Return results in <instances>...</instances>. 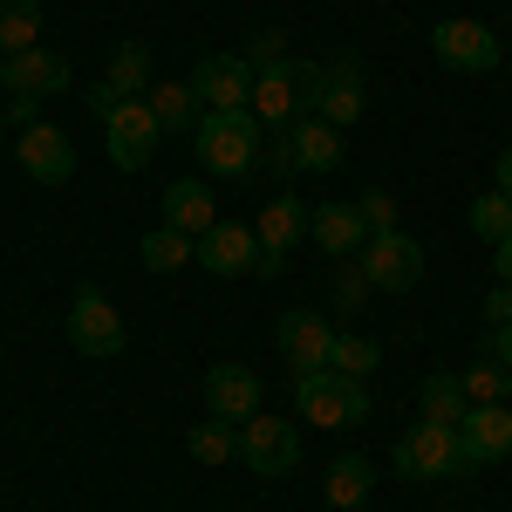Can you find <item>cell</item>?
I'll list each match as a JSON object with an SVG mask.
<instances>
[{
  "instance_id": "obj_1",
  "label": "cell",
  "mask_w": 512,
  "mask_h": 512,
  "mask_svg": "<svg viewBox=\"0 0 512 512\" xmlns=\"http://www.w3.org/2000/svg\"><path fill=\"white\" fill-rule=\"evenodd\" d=\"M192 144H198V164L212 178H246L260 164V117L253 110H205Z\"/></svg>"
},
{
  "instance_id": "obj_2",
  "label": "cell",
  "mask_w": 512,
  "mask_h": 512,
  "mask_svg": "<svg viewBox=\"0 0 512 512\" xmlns=\"http://www.w3.org/2000/svg\"><path fill=\"white\" fill-rule=\"evenodd\" d=\"M294 410H301V424H315V431L369 424V390L349 383V376H335V369H308V376H294Z\"/></svg>"
},
{
  "instance_id": "obj_3",
  "label": "cell",
  "mask_w": 512,
  "mask_h": 512,
  "mask_svg": "<svg viewBox=\"0 0 512 512\" xmlns=\"http://www.w3.org/2000/svg\"><path fill=\"white\" fill-rule=\"evenodd\" d=\"M69 349L76 355H96V362H110V355L130 349V328H123V315L110 308V294L103 287H76V301H69Z\"/></svg>"
},
{
  "instance_id": "obj_4",
  "label": "cell",
  "mask_w": 512,
  "mask_h": 512,
  "mask_svg": "<svg viewBox=\"0 0 512 512\" xmlns=\"http://www.w3.org/2000/svg\"><path fill=\"white\" fill-rule=\"evenodd\" d=\"M103 144H110V164L137 178L144 164L158 158V144H164V123L151 117V103H144V96H130V103H117V110L103 117Z\"/></svg>"
},
{
  "instance_id": "obj_5",
  "label": "cell",
  "mask_w": 512,
  "mask_h": 512,
  "mask_svg": "<svg viewBox=\"0 0 512 512\" xmlns=\"http://www.w3.org/2000/svg\"><path fill=\"white\" fill-rule=\"evenodd\" d=\"M431 55L451 76H492L499 55H506V41L492 35L485 21H465V14H458V21H437L431 28Z\"/></svg>"
},
{
  "instance_id": "obj_6",
  "label": "cell",
  "mask_w": 512,
  "mask_h": 512,
  "mask_svg": "<svg viewBox=\"0 0 512 512\" xmlns=\"http://www.w3.org/2000/svg\"><path fill=\"white\" fill-rule=\"evenodd\" d=\"M308 212H315V205H301L294 192H280V198L260 205V219H253V233H260V267H253V274H267V280L287 274L294 246L308 239Z\"/></svg>"
},
{
  "instance_id": "obj_7",
  "label": "cell",
  "mask_w": 512,
  "mask_h": 512,
  "mask_svg": "<svg viewBox=\"0 0 512 512\" xmlns=\"http://www.w3.org/2000/svg\"><path fill=\"white\" fill-rule=\"evenodd\" d=\"M239 465L253 478H287L301 465V431L294 417H246L239 424Z\"/></svg>"
},
{
  "instance_id": "obj_8",
  "label": "cell",
  "mask_w": 512,
  "mask_h": 512,
  "mask_svg": "<svg viewBox=\"0 0 512 512\" xmlns=\"http://www.w3.org/2000/svg\"><path fill=\"white\" fill-rule=\"evenodd\" d=\"M458 465H465L458 424H410V431L396 437V472L417 478V485H437V478H451Z\"/></svg>"
},
{
  "instance_id": "obj_9",
  "label": "cell",
  "mask_w": 512,
  "mask_h": 512,
  "mask_svg": "<svg viewBox=\"0 0 512 512\" xmlns=\"http://www.w3.org/2000/svg\"><path fill=\"white\" fill-rule=\"evenodd\" d=\"M355 267L376 280V294H410L424 280V246L403 233V226L396 233H369V246L355 253Z\"/></svg>"
},
{
  "instance_id": "obj_10",
  "label": "cell",
  "mask_w": 512,
  "mask_h": 512,
  "mask_svg": "<svg viewBox=\"0 0 512 512\" xmlns=\"http://www.w3.org/2000/svg\"><path fill=\"white\" fill-rule=\"evenodd\" d=\"M362 110H369V96H362V69L355 62H321V69H308V117L349 130V123H362Z\"/></svg>"
},
{
  "instance_id": "obj_11",
  "label": "cell",
  "mask_w": 512,
  "mask_h": 512,
  "mask_svg": "<svg viewBox=\"0 0 512 512\" xmlns=\"http://www.w3.org/2000/svg\"><path fill=\"white\" fill-rule=\"evenodd\" d=\"M342 164V130L321 117H294L287 130H280V151H274V171H315V178H328Z\"/></svg>"
},
{
  "instance_id": "obj_12",
  "label": "cell",
  "mask_w": 512,
  "mask_h": 512,
  "mask_svg": "<svg viewBox=\"0 0 512 512\" xmlns=\"http://www.w3.org/2000/svg\"><path fill=\"white\" fill-rule=\"evenodd\" d=\"M458 451L472 472H492L512 458V403H472L458 417Z\"/></svg>"
},
{
  "instance_id": "obj_13",
  "label": "cell",
  "mask_w": 512,
  "mask_h": 512,
  "mask_svg": "<svg viewBox=\"0 0 512 512\" xmlns=\"http://www.w3.org/2000/svg\"><path fill=\"white\" fill-rule=\"evenodd\" d=\"M260 123H274L287 130L294 117H308V69L301 62H267L260 76H253V103H246Z\"/></svg>"
},
{
  "instance_id": "obj_14",
  "label": "cell",
  "mask_w": 512,
  "mask_h": 512,
  "mask_svg": "<svg viewBox=\"0 0 512 512\" xmlns=\"http://www.w3.org/2000/svg\"><path fill=\"white\" fill-rule=\"evenodd\" d=\"M253 76H260V69H253L246 55H205L192 69V89H198L205 110H246V103H253Z\"/></svg>"
},
{
  "instance_id": "obj_15",
  "label": "cell",
  "mask_w": 512,
  "mask_h": 512,
  "mask_svg": "<svg viewBox=\"0 0 512 512\" xmlns=\"http://www.w3.org/2000/svg\"><path fill=\"white\" fill-rule=\"evenodd\" d=\"M14 158H21V171H28L35 185H69V178H76V144H69V130H55V123H28Z\"/></svg>"
},
{
  "instance_id": "obj_16",
  "label": "cell",
  "mask_w": 512,
  "mask_h": 512,
  "mask_svg": "<svg viewBox=\"0 0 512 512\" xmlns=\"http://www.w3.org/2000/svg\"><path fill=\"white\" fill-rule=\"evenodd\" d=\"M198 267H205V274H219V280L253 274V267H260V233H253V226H239V219H219L212 233L198 239Z\"/></svg>"
},
{
  "instance_id": "obj_17",
  "label": "cell",
  "mask_w": 512,
  "mask_h": 512,
  "mask_svg": "<svg viewBox=\"0 0 512 512\" xmlns=\"http://www.w3.org/2000/svg\"><path fill=\"white\" fill-rule=\"evenodd\" d=\"M308 239H315L328 260H355L362 246H369V226H362V205L349 198H321L315 212H308Z\"/></svg>"
},
{
  "instance_id": "obj_18",
  "label": "cell",
  "mask_w": 512,
  "mask_h": 512,
  "mask_svg": "<svg viewBox=\"0 0 512 512\" xmlns=\"http://www.w3.org/2000/svg\"><path fill=\"white\" fill-rule=\"evenodd\" d=\"M274 342H280V355H287V369H294V376H308V369H328L335 328H328V315H308V308H294V315H280Z\"/></svg>"
},
{
  "instance_id": "obj_19",
  "label": "cell",
  "mask_w": 512,
  "mask_h": 512,
  "mask_svg": "<svg viewBox=\"0 0 512 512\" xmlns=\"http://www.w3.org/2000/svg\"><path fill=\"white\" fill-rule=\"evenodd\" d=\"M205 417H219V424L260 417V376L239 369V362H219V369L205 376Z\"/></svg>"
},
{
  "instance_id": "obj_20",
  "label": "cell",
  "mask_w": 512,
  "mask_h": 512,
  "mask_svg": "<svg viewBox=\"0 0 512 512\" xmlns=\"http://www.w3.org/2000/svg\"><path fill=\"white\" fill-rule=\"evenodd\" d=\"M76 89V69L55 55V48H21L7 55V96H62Z\"/></svg>"
},
{
  "instance_id": "obj_21",
  "label": "cell",
  "mask_w": 512,
  "mask_h": 512,
  "mask_svg": "<svg viewBox=\"0 0 512 512\" xmlns=\"http://www.w3.org/2000/svg\"><path fill=\"white\" fill-rule=\"evenodd\" d=\"M164 226H178V233L205 239L219 226V205H212V185L205 178H178L171 192H164Z\"/></svg>"
},
{
  "instance_id": "obj_22",
  "label": "cell",
  "mask_w": 512,
  "mask_h": 512,
  "mask_svg": "<svg viewBox=\"0 0 512 512\" xmlns=\"http://www.w3.org/2000/svg\"><path fill=\"white\" fill-rule=\"evenodd\" d=\"M321 492H328V506H335V512L369 506V492H376V465H369L362 451H349V458L328 465V485H321Z\"/></svg>"
},
{
  "instance_id": "obj_23",
  "label": "cell",
  "mask_w": 512,
  "mask_h": 512,
  "mask_svg": "<svg viewBox=\"0 0 512 512\" xmlns=\"http://www.w3.org/2000/svg\"><path fill=\"white\" fill-rule=\"evenodd\" d=\"M103 82L117 89L123 103H130V96H151V41H117V48H110Z\"/></svg>"
},
{
  "instance_id": "obj_24",
  "label": "cell",
  "mask_w": 512,
  "mask_h": 512,
  "mask_svg": "<svg viewBox=\"0 0 512 512\" xmlns=\"http://www.w3.org/2000/svg\"><path fill=\"white\" fill-rule=\"evenodd\" d=\"M144 103H151V117L164 123V137H171V130H198V117H205V103H198L192 82H151Z\"/></svg>"
},
{
  "instance_id": "obj_25",
  "label": "cell",
  "mask_w": 512,
  "mask_h": 512,
  "mask_svg": "<svg viewBox=\"0 0 512 512\" xmlns=\"http://www.w3.org/2000/svg\"><path fill=\"white\" fill-rule=\"evenodd\" d=\"M417 410H424V424H458V417L472 410V396H465V383H458V369H437V376H424Z\"/></svg>"
},
{
  "instance_id": "obj_26",
  "label": "cell",
  "mask_w": 512,
  "mask_h": 512,
  "mask_svg": "<svg viewBox=\"0 0 512 512\" xmlns=\"http://www.w3.org/2000/svg\"><path fill=\"white\" fill-rule=\"evenodd\" d=\"M137 260H144L151 274H178V267H192V260H198V239L178 233V226H158V233L137 239Z\"/></svg>"
},
{
  "instance_id": "obj_27",
  "label": "cell",
  "mask_w": 512,
  "mask_h": 512,
  "mask_svg": "<svg viewBox=\"0 0 512 512\" xmlns=\"http://www.w3.org/2000/svg\"><path fill=\"white\" fill-rule=\"evenodd\" d=\"M376 362H383V349H376L369 335H355V328H335V349H328V369H335V376H349V383H369V376H376Z\"/></svg>"
},
{
  "instance_id": "obj_28",
  "label": "cell",
  "mask_w": 512,
  "mask_h": 512,
  "mask_svg": "<svg viewBox=\"0 0 512 512\" xmlns=\"http://www.w3.org/2000/svg\"><path fill=\"white\" fill-rule=\"evenodd\" d=\"M41 48V0H0V55Z\"/></svg>"
},
{
  "instance_id": "obj_29",
  "label": "cell",
  "mask_w": 512,
  "mask_h": 512,
  "mask_svg": "<svg viewBox=\"0 0 512 512\" xmlns=\"http://www.w3.org/2000/svg\"><path fill=\"white\" fill-rule=\"evenodd\" d=\"M185 451H192L198 465H233L239 458V424H219V417H205L185 431Z\"/></svg>"
},
{
  "instance_id": "obj_30",
  "label": "cell",
  "mask_w": 512,
  "mask_h": 512,
  "mask_svg": "<svg viewBox=\"0 0 512 512\" xmlns=\"http://www.w3.org/2000/svg\"><path fill=\"white\" fill-rule=\"evenodd\" d=\"M458 383H465V396H472V403H512V369H499L492 355H478Z\"/></svg>"
},
{
  "instance_id": "obj_31",
  "label": "cell",
  "mask_w": 512,
  "mask_h": 512,
  "mask_svg": "<svg viewBox=\"0 0 512 512\" xmlns=\"http://www.w3.org/2000/svg\"><path fill=\"white\" fill-rule=\"evenodd\" d=\"M472 233H478V239H492V246H499V239H512V198L499 192V185L472 198Z\"/></svg>"
},
{
  "instance_id": "obj_32",
  "label": "cell",
  "mask_w": 512,
  "mask_h": 512,
  "mask_svg": "<svg viewBox=\"0 0 512 512\" xmlns=\"http://www.w3.org/2000/svg\"><path fill=\"white\" fill-rule=\"evenodd\" d=\"M369 294H376V280H369V274H362V267L349 260V267L335 274V308H349V315H355V308H362Z\"/></svg>"
},
{
  "instance_id": "obj_33",
  "label": "cell",
  "mask_w": 512,
  "mask_h": 512,
  "mask_svg": "<svg viewBox=\"0 0 512 512\" xmlns=\"http://www.w3.org/2000/svg\"><path fill=\"white\" fill-rule=\"evenodd\" d=\"M239 55H246L253 69H267V62H287V28H260V35L239 48Z\"/></svg>"
},
{
  "instance_id": "obj_34",
  "label": "cell",
  "mask_w": 512,
  "mask_h": 512,
  "mask_svg": "<svg viewBox=\"0 0 512 512\" xmlns=\"http://www.w3.org/2000/svg\"><path fill=\"white\" fill-rule=\"evenodd\" d=\"M355 205H362V226L369 233H396V198L390 192H362Z\"/></svg>"
},
{
  "instance_id": "obj_35",
  "label": "cell",
  "mask_w": 512,
  "mask_h": 512,
  "mask_svg": "<svg viewBox=\"0 0 512 512\" xmlns=\"http://www.w3.org/2000/svg\"><path fill=\"white\" fill-rule=\"evenodd\" d=\"M7 123H14V130L41 123V96H7Z\"/></svg>"
},
{
  "instance_id": "obj_36",
  "label": "cell",
  "mask_w": 512,
  "mask_h": 512,
  "mask_svg": "<svg viewBox=\"0 0 512 512\" xmlns=\"http://www.w3.org/2000/svg\"><path fill=\"white\" fill-rule=\"evenodd\" d=\"M512 321V287H492L485 294V328H506Z\"/></svg>"
},
{
  "instance_id": "obj_37",
  "label": "cell",
  "mask_w": 512,
  "mask_h": 512,
  "mask_svg": "<svg viewBox=\"0 0 512 512\" xmlns=\"http://www.w3.org/2000/svg\"><path fill=\"white\" fill-rule=\"evenodd\" d=\"M82 103H89L96 117H110V110H117L123 96H117V89H110V82H89V89H82Z\"/></svg>"
},
{
  "instance_id": "obj_38",
  "label": "cell",
  "mask_w": 512,
  "mask_h": 512,
  "mask_svg": "<svg viewBox=\"0 0 512 512\" xmlns=\"http://www.w3.org/2000/svg\"><path fill=\"white\" fill-rule=\"evenodd\" d=\"M485 355H492L499 369H512V321H506V328H492V335H485Z\"/></svg>"
},
{
  "instance_id": "obj_39",
  "label": "cell",
  "mask_w": 512,
  "mask_h": 512,
  "mask_svg": "<svg viewBox=\"0 0 512 512\" xmlns=\"http://www.w3.org/2000/svg\"><path fill=\"white\" fill-rule=\"evenodd\" d=\"M492 274H499V287H512V239L492 246Z\"/></svg>"
},
{
  "instance_id": "obj_40",
  "label": "cell",
  "mask_w": 512,
  "mask_h": 512,
  "mask_svg": "<svg viewBox=\"0 0 512 512\" xmlns=\"http://www.w3.org/2000/svg\"><path fill=\"white\" fill-rule=\"evenodd\" d=\"M492 178H499V192L512 198V144H506V151H499V164H492Z\"/></svg>"
},
{
  "instance_id": "obj_41",
  "label": "cell",
  "mask_w": 512,
  "mask_h": 512,
  "mask_svg": "<svg viewBox=\"0 0 512 512\" xmlns=\"http://www.w3.org/2000/svg\"><path fill=\"white\" fill-rule=\"evenodd\" d=\"M0 89H7V55H0Z\"/></svg>"
},
{
  "instance_id": "obj_42",
  "label": "cell",
  "mask_w": 512,
  "mask_h": 512,
  "mask_svg": "<svg viewBox=\"0 0 512 512\" xmlns=\"http://www.w3.org/2000/svg\"><path fill=\"white\" fill-rule=\"evenodd\" d=\"M0 130H7V110H0Z\"/></svg>"
}]
</instances>
